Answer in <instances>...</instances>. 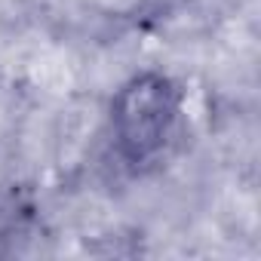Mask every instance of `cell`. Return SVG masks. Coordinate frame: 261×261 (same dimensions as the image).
Returning <instances> with one entry per match:
<instances>
[{"label": "cell", "mask_w": 261, "mask_h": 261, "mask_svg": "<svg viewBox=\"0 0 261 261\" xmlns=\"http://www.w3.org/2000/svg\"><path fill=\"white\" fill-rule=\"evenodd\" d=\"M185 117V89L163 71H139L120 83L108 108L111 145L133 172L157 166L175 145Z\"/></svg>", "instance_id": "obj_1"}]
</instances>
